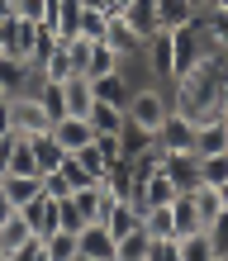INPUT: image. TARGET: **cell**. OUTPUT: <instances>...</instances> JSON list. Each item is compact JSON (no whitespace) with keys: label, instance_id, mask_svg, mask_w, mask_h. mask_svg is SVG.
I'll return each instance as SVG.
<instances>
[{"label":"cell","instance_id":"13","mask_svg":"<svg viewBox=\"0 0 228 261\" xmlns=\"http://www.w3.org/2000/svg\"><path fill=\"white\" fill-rule=\"evenodd\" d=\"M29 238H34V228L24 223V214H19V209H14L10 219H0V261H14V252H19Z\"/></svg>","mask_w":228,"mask_h":261},{"label":"cell","instance_id":"31","mask_svg":"<svg viewBox=\"0 0 228 261\" xmlns=\"http://www.w3.org/2000/svg\"><path fill=\"white\" fill-rule=\"evenodd\" d=\"M181 261H214L205 228H195V233H186V238H181Z\"/></svg>","mask_w":228,"mask_h":261},{"label":"cell","instance_id":"27","mask_svg":"<svg viewBox=\"0 0 228 261\" xmlns=\"http://www.w3.org/2000/svg\"><path fill=\"white\" fill-rule=\"evenodd\" d=\"M143 228H147V238H176L171 204H147V209H143Z\"/></svg>","mask_w":228,"mask_h":261},{"label":"cell","instance_id":"11","mask_svg":"<svg viewBox=\"0 0 228 261\" xmlns=\"http://www.w3.org/2000/svg\"><path fill=\"white\" fill-rule=\"evenodd\" d=\"M19 214H24V223L34 228L38 238H48L53 228H57V199H53V195H43V190L29 199V204H19Z\"/></svg>","mask_w":228,"mask_h":261},{"label":"cell","instance_id":"33","mask_svg":"<svg viewBox=\"0 0 228 261\" xmlns=\"http://www.w3.org/2000/svg\"><path fill=\"white\" fill-rule=\"evenodd\" d=\"M147 261H181V238H152Z\"/></svg>","mask_w":228,"mask_h":261},{"label":"cell","instance_id":"26","mask_svg":"<svg viewBox=\"0 0 228 261\" xmlns=\"http://www.w3.org/2000/svg\"><path fill=\"white\" fill-rule=\"evenodd\" d=\"M171 223H176V238H186V233H195V228H205L200 214H195V199H190V195H176V199H171Z\"/></svg>","mask_w":228,"mask_h":261},{"label":"cell","instance_id":"1","mask_svg":"<svg viewBox=\"0 0 228 261\" xmlns=\"http://www.w3.org/2000/svg\"><path fill=\"white\" fill-rule=\"evenodd\" d=\"M133 124H143L147 133H157L162 128V119L171 114V86H162V81H143L138 90H133V100H129V110H124Z\"/></svg>","mask_w":228,"mask_h":261},{"label":"cell","instance_id":"15","mask_svg":"<svg viewBox=\"0 0 228 261\" xmlns=\"http://www.w3.org/2000/svg\"><path fill=\"white\" fill-rule=\"evenodd\" d=\"M152 143H157V133H147L143 124H133V119L124 114V124H119V152L133 162V157H138V152H147Z\"/></svg>","mask_w":228,"mask_h":261},{"label":"cell","instance_id":"19","mask_svg":"<svg viewBox=\"0 0 228 261\" xmlns=\"http://www.w3.org/2000/svg\"><path fill=\"white\" fill-rule=\"evenodd\" d=\"M119 14H124V19L138 29L143 38H152V34H157V0H129V5L119 10Z\"/></svg>","mask_w":228,"mask_h":261},{"label":"cell","instance_id":"29","mask_svg":"<svg viewBox=\"0 0 228 261\" xmlns=\"http://www.w3.org/2000/svg\"><path fill=\"white\" fill-rule=\"evenodd\" d=\"M119 62H124V57H119V53H114V48H110V43H105V38H95V48H90V62H86V76H90V81H95V76L114 71Z\"/></svg>","mask_w":228,"mask_h":261},{"label":"cell","instance_id":"7","mask_svg":"<svg viewBox=\"0 0 228 261\" xmlns=\"http://www.w3.org/2000/svg\"><path fill=\"white\" fill-rule=\"evenodd\" d=\"M0 86L10 90H34L38 86V71H34V62L29 57H19V53H0Z\"/></svg>","mask_w":228,"mask_h":261},{"label":"cell","instance_id":"10","mask_svg":"<svg viewBox=\"0 0 228 261\" xmlns=\"http://www.w3.org/2000/svg\"><path fill=\"white\" fill-rule=\"evenodd\" d=\"M105 228H110L114 238H124V233H133V228L143 223V204L138 199H110L105 204V219H100Z\"/></svg>","mask_w":228,"mask_h":261},{"label":"cell","instance_id":"42","mask_svg":"<svg viewBox=\"0 0 228 261\" xmlns=\"http://www.w3.org/2000/svg\"><path fill=\"white\" fill-rule=\"evenodd\" d=\"M209 5H219V10H228V0H209Z\"/></svg>","mask_w":228,"mask_h":261},{"label":"cell","instance_id":"28","mask_svg":"<svg viewBox=\"0 0 228 261\" xmlns=\"http://www.w3.org/2000/svg\"><path fill=\"white\" fill-rule=\"evenodd\" d=\"M190 199H195V214H200V223H209V219H214V214L223 209V195H219V186H205V180H200V186H195V190H186Z\"/></svg>","mask_w":228,"mask_h":261},{"label":"cell","instance_id":"12","mask_svg":"<svg viewBox=\"0 0 228 261\" xmlns=\"http://www.w3.org/2000/svg\"><path fill=\"white\" fill-rule=\"evenodd\" d=\"M62 105H67V114H90V105H95V86H90V76L81 71H71L67 81H62Z\"/></svg>","mask_w":228,"mask_h":261},{"label":"cell","instance_id":"24","mask_svg":"<svg viewBox=\"0 0 228 261\" xmlns=\"http://www.w3.org/2000/svg\"><path fill=\"white\" fill-rule=\"evenodd\" d=\"M86 119H90V128H95V133H119V124H124V110H119V105H110V100H95Z\"/></svg>","mask_w":228,"mask_h":261},{"label":"cell","instance_id":"32","mask_svg":"<svg viewBox=\"0 0 228 261\" xmlns=\"http://www.w3.org/2000/svg\"><path fill=\"white\" fill-rule=\"evenodd\" d=\"M71 157H76V162H81V166H86V171H90V176H95V186H100V176H105V166H110V162H105V152L95 147V138H90V143H86L81 152H71Z\"/></svg>","mask_w":228,"mask_h":261},{"label":"cell","instance_id":"6","mask_svg":"<svg viewBox=\"0 0 228 261\" xmlns=\"http://www.w3.org/2000/svg\"><path fill=\"white\" fill-rule=\"evenodd\" d=\"M105 43H110V48H114L119 57H138L147 38H143L138 29H133V24L124 19V14H119V10H110V24H105Z\"/></svg>","mask_w":228,"mask_h":261},{"label":"cell","instance_id":"22","mask_svg":"<svg viewBox=\"0 0 228 261\" xmlns=\"http://www.w3.org/2000/svg\"><path fill=\"white\" fill-rule=\"evenodd\" d=\"M195 10L190 0H157V29H176V24H190L195 19Z\"/></svg>","mask_w":228,"mask_h":261},{"label":"cell","instance_id":"36","mask_svg":"<svg viewBox=\"0 0 228 261\" xmlns=\"http://www.w3.org/2000/svg\"><path fill=\"white\" fill-rule=\"evenodd\" d=\"M95 147L105 152V162H119L124 152H119V133H95Z\"/></svg>","mask_w":228,"mask_h":261},{"label":"cell","instance_id":"44","mask_svg":"<svg viewBox=\"0 0 228 261\" xmlns=\"http://www.w3.org/2000/svg\"><path fill=\"white\" fill-rule=\"evenodd\" d=\"M0 100H10V90H5V86H0Z\"/></svg>","mask_w":228,"mask_h":261},{"label":"cell","instance_id":"39","mask_svg":"<svg viewBox=\"0 0 228 261\" xmlns=\"http://www.w3.org/2000/svg\"><path fill=\"white\" fill-rule=\"evenodd\" d=\"M0 19H14V0H0Z\"/></svg>","mask_w":228,"mask_h":261},{"label":"cell","instance_id":"38","mask_svg":"<svg viewBox=\"0 0 228 261\" xmlns=\"http://www.w3.org/2000/svg\"><path fill=\"white\" fill-rule=\"evenodd\" d=\"M14 214V204H10V195H5V186H0V219H10Z\"/></svg>","mask_w":228,"mask_h":261},{"label":"cell","instance_id":"8","mask_svg":"<svg viewBox=\"0 0 228 261\" xmlns=\"http://www.w3.org/2000/svg\"><path fill=\"white\" fill-rule=\"evenodd\" d=\"M162 171L176 180L181 195L200 186V157H195V152H162Z\"/></svg>","mask_w":228,"mask_h":261},{"label":"cell","instance_id":"14","mask_svg":"<svg viewBox=\"0 0 228 261\" xmlns=\"http://www.w3.org/2000/svg\"><path fill=\"white\" fill-rule=\"evenodd\" d=\"M38 34H43V24H38V19H24V14H14V19H10V53L29 57V53L38 48Z\"/></svg>","mask_w":228,"mask_h":261},{"label":"cell","instance_id":"21","mask_svg":"<svg viewBox=\"0 0 228 261\" xmlns=\"http://www.w3.org/2000/svg\"><path fill=\"white\" fill-rule=\"evenodd\" d=\"M0 186H5L10 204L19 209V204H29V199H34V195L43 190V171H38V176H10V171H5V176H0Z\"/></svg>","mask_w":228,"mask_h":261},{"label":"cell","instance_id":"30","mask_svg":"<svg viewBox=\"0 0 228 261\" xmlns=\"http://www.w3.org/2000/svg\"><path fill=\"white\" fill-rule=\"evenodd\" d=\"M200 180H205V186H223V180H228V147L200 157Z\"/></svg>","mask_w":228,"mask_h":261},{"label":"cell","instance_id":"9","mask_svg":"<svg viewBox=\"0 0 228 261\" xmlns=\"http://www.w3.org/2000/svg\"><path fill=\"white\" fill-rule=\"evenodd\" d=\"M53 138L62 143V152H81L90 138H95V128H90V119H81V114H57L53 119Z\"/></svg>","mask_w":228,"mask_h":261},{"label":"cell","instance_id":"18","mask_svg":"<svg viewBox=\"0 0 228 261\" xmlns=\"http://www.w3.org/2000/svg\"><path fill=\"white\" fill-rule=\"evenodd\" d=\"M29 147H34L38 171H53V166H62V157H67V152H62V143L53 138V128H48V133H34V138H29Z\"/></svg>","mask_w":228,"mask_h":261},{"label":"cell","instance_id":"35","mask_svg":"<svg viewBox=\"0 0 228 261\" xmlns=\"http://www.w3.org/2000/svg\"><path fill=\"white\" fill-rule=\"evenodd\" d=\"M14 261H48V252H43V238L34 233V238H29L24 247H19V252H14Z\"/></svg>","mask_w":228,"mask_h":261},{"label":"cell","instance_id":"37","mask_svg":"<svg viewBox=\"0 0 228 261\" xmlns=\"http://www.w3.org/2000/svg\"><path fill=\"white\" fill-rule=\"evenodd\" d=\"M0 133H10V100H0Z\"/></svg>","mask_w":228,"mask_h":261},{"label":"cell","instance_id":"20","mask_svg":"<svg viewBox=\"0 0 228 261\" xmlns=\"http://www.w3.org/2000/svg\"><path fill=\"white\" fill-rule=\"evenodd\" d=\"M5 171L10 176H38V162H34V147H29V133L14 138V147H10V157H5ZM0 171V176H5Z\"/></svg>","mask_w":228,"mask_h":261},{"label":"cell","instance_id":"17","mask_svg":"<svg viewBox=\"0 0 228 261\" xmlns=\"http://www.w3.org/2000/svg\"><path fill=\"white\" fill-rule=\"evenodd\" d=\"M147 252H152V238H147L143 223L133 228V233L114 238V261H147Z\"/></svg>","mask_w":228,"mask_h":261},{"label":"cell","instance_id":"34","mask_svg":"<svg viewBox=\"0 0 228 261\" xmlns=\"http://www.w3.org/2000/svg\"><path fill=\"white\" fill-rule=\"evenodd\" d=\"M43 195H53V199H67V195H71L67 176H62V171H43Z\"/></svg>","mask_w":228,"mask_h":261},{"label":"cell","instance_id":"41","mask_svg":"<svg viewBox=\"0 0 228 261\" xmlns=\"http://www.w3.org/2000/svg\"><path fill=\"white\" fill-rule=\"evenodd\" d=\"M190 5H195V10H205V5H209V0H190Z\"/></svg>","mask_w":228,"mask_h":261},{"label":"cell","instance_id":"25","mask_svg":"<svg viewBox=\"0 0 228 261\" xmlns=\"http://www.w3.org/2000/svg\"><path fill=\"white\" fill-rule=\"evenodd\" d=\"M205 238H209V252H214V261H228V204L205 223Z\"/></svg>","mask_w":228,"mask_h":261},{"label":"cell","instance_id":"3","mask_svg":"<svg viewBox=\"0 0 228 261\" xmlns=\"http://www.w3.org/2000/svg\"><path fill=\"white\" fill-rule=\"evenodd\" d=\"M10 128L14 133H29V138L53 128V114L43 110L38 90H14V95H10Z\"/></svg>","mask_w":228,"mask_h":261},{"label":"cell","instance_id":"43","mask_svg":"<svg viewBox=\"0 0 228 261\" xmlns=\"http://www.w3.org/2000/svg\"><path fill=\"white\" fill-rule=\"evenodd\" d=\"M223 124H228V95H223Z\"/></svg>","mask_w":228,"mask_h":261},{"label":"cell","instance_id":"23","mask_svg":"<svg viewBox=\"0 0 228 261\" xmlns=\"http://www.w3.org/2000/svg\"><path fill=\"white\" fill-rule=\"evenodd\" d=\"M43 252H48V261H81L76 256V233H67V228H53L43 238Z\"/></svg>","mask_w":228,"mask_h":261},{"label":"cell","instance_id":"5","mask_svg":"<svg viewBox=\"0 0 228 261\" xmlns=\"http://www.w3.org/2000/svg\"><path fill=\"white\" fill-rule=\"evenodd\" d=\"M157 143H162V152H195V119L171 110L157 128Z\"/></svg>","mask_w":228,"mask_h":261},{"label":"cell","instance_id":"2","mask_svg":"<svg viewBox=\"0 0 228 261\" xmlns=\"http://www.w3.org/2000/svg\"><path fill=\"white\" fill-rule=\"evenodd\" d=\"M209 53H219V48L205 38L200 14H195L190 24H176V29H171V62H176V76H181V71H190V67L200 62V57H209Z\"/></svg>","mask_w":228,"mask_h":261},{"label":"cell","instance_id":"16","mask_svg":"<svg viewBox=\"0 0 228 261\" xmlns=\"http://www.w3.org/2000/svg\"><path fill=\"white\" fill-rule=\"evenodd\" d=\"M228 147V124L223 119H209V124H195V157H209V152Z\"/></svg>","mask_w":228,"mask_h":261},{"label":"cell","instance_id":"4","mask_svg":"<svg viewBox=\"0 0 228 261\" xmlns=\"http://www.w3.org/2000/svg\"><path fill=\"white\" fill-rule=\"evenodd\" d=\"M76 256L81 261H114V233L105 223H86L76 233Z\"/></svg>","mask_w":228,"mask_h":261},{"label":"cell","instance_id":"40","mask_svg":"<svg viewBox=\"0 0 228 261\" xmlns=\"http://www.w3.org/2000/svg\"><path fill=\"white\" fill-rule=\"evenodd\" d=\"M219 195H223V204H228V180H223V186H219Z\"/></svg>","mask_w":228,"mask_h":261}]
</instances>
